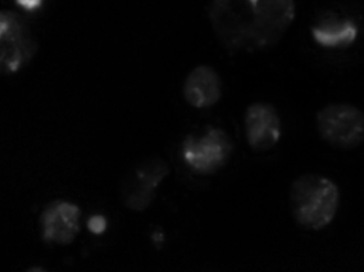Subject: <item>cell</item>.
Masks as SVG:
<instances>
[{
    "instance_id": "obj_1",
    "label": "cell",
    "mask_w": 364,
    "mask_h": 272,
    "mask_svg": "<svg viewBox=\"0 0 364 272\" xmlns=\"http://www.w3.org/2000/svg\"><path fill=\"white\" fill-rule=\"evenodd\" d=\"M295 16V0H210L208 8V18L219 43L233 53L274 48Z\"/></svg>"
},
{
    "instance_id": "obj_2",
    "label": "cell",
    "mask_w": 364,
    "mask_h": 272,
    "mask_svg": "<svg viewBox=\"0 0 364 272\" xmlns=\"http://www.w3.org/2000/svg\"><path fill=\"white\" fill-rule=\"evenodd\" d=\"M340 205L336 183L321 174L306 173L294 180L289 190V208L298 225L321 231L333 221Z\"/></svg>"
},
{
    "instance_id": "obj_3",
    "label": "cell",
    "mask_w": 364,
    "mask_h": 272,
    "mask_svg": "<svg viewBox=\"0 0 364 272\" xmlns=\"http://www.w3.org/2000/svg\"><path fill=\"white\" fill-rule=\"evenodd\" d=\"M37 50V37L28 22L16 12L0 11V75L26 67Z\"/></svg>"
},
{
    "instance_id": "obj_4",
    "label": "cell",
    "mask_w": 364,
    "mask_h": 272,
    "mask_svg": "<svg viewBox=\"0 0 364 272\" xmlns=\"http://www.w3.org/2000/svg\"><path fill=\"white\" fill-rule=\"evenodd\" d=\"M233 153L231 138L223 129L208 126L187 136L182 144L185 165L200 175H210L223 169Z\"/></svg>"
},
{
    "instance_id": "obj_5",
    "label": "cell",
    "mask_w": 364,
    "mask_h": 272,
    "mask_svg": "<svg viewBox=\"0 0 364 272\" xmlns=\"http://www.w3.org/2000/svg\"><path fill=\"white\" fill-rule=\"evenodd\" d=\"M316 126L321 139L333 148L353 150L363 142L364 116L353 104L332 103L321 108Z\"/></svg>"
},
{
    "instance_id": "obj_6",
    "label": "cell",
    "mask_w": 364,
    "mask_h": 272,
    "mask_svg": "<svg viewBox=\"0 0 364 272\" xmlns=\"http://www.w3.org/2000/svg\"><path fill=\"white\" fill-rule=\"evenodd\" d=\"M169 174V165L159 156L136 163L121 182V199L129 210L144 212L152 204L157 188Z\"/></svg>"
},
{
    "instance_id": "obj_7",
    "label": "cell",
    "mask_w": 364,
    "mask_h": 272,
    "mask_svg": "<svg viewBox=\"0 0 364 272\" xmlns=\"http://www.w3.org/2000/svg\"><path fill=\"white\" fill-rule=\"evenodd\" d=\"M245 135L253 150L274 148L282 135L281 119L274 106L262 102L249 105L245 114Z\"/></svg>"
},
{
    "instance_id": "obj_8",
    "label": "cell",
    "mask_w": 364,
    "mask_h": 272,
    "mask_svg": "<svg viewBox=\"0 0 364 272\" xmlns=\"http://www.w3.org/2000/svg\"><path fill=\"white\" fill-rule=\"evenodd\" d=\"M80 210L75 204L56 201L41 216L42 237L50 244H71L80 233Z\"/></svg>"
},
{
    "instance_id": "obj_9",
    "label": "cell",
    "mask_w": 364,
    "mask_h": 272,
    "mask_svg": "<svg viewBox=\"0 0 364 272\" xmlns=\"http://www.w3.org/2000/svg\"><path fill=\"white\" fill-rule=\"evenodd\" d=\"M183 94L189 105L198 109L212 107L223 95V82L214 67L199 65L191 70L183 87Z\"/></svg>"
},
{
    "instance_id": "obj_10",
    "label": "cell",
    "mask_w": 364,
    "mask_h": 272,
    "mask_svg": "<svg viewBox=\"0 0 364 272\" xmlns=\"http://www.w3.org/2000/svg\"><path fill=\"white\" fill-rule=\"evenodd\" d=\"M357 29L346 21L325 22L313 29V37L317 43L326 48H340L355 41Z\"/></svg>"
},
{
    "instance_id": "obj_11",
    "label": "cell",
    "mask_w": 364,
    "mask_h": 272,
    "mask_svg": "<svg viewBox=\"0 0 364 272\" xmlns=\"http://www.w3.org/2000/svg\"><path fill=\"white\" fill-rule=\"evenodd\" d=\"M107 223L103 216H93L88 222V227L92 233L102 234L105 232Z\"/></svg>"
},
{
    "instance_id": "obj_12",
    "label": "cell",
    "mask_w": 364,
    "mask_h": 272,
    "mask_svg": "<svg viewBox=\"0 0 364 272\" xmlns=\"http://www.w3.org/2000/svg\"><path fill=\"white\" fill-rule=\"evenodd\" d=\"M18 5H20L23 9L28 10V11H33L41 7L43 4V0H16Z\"/></svg>"
}]
</instances>
